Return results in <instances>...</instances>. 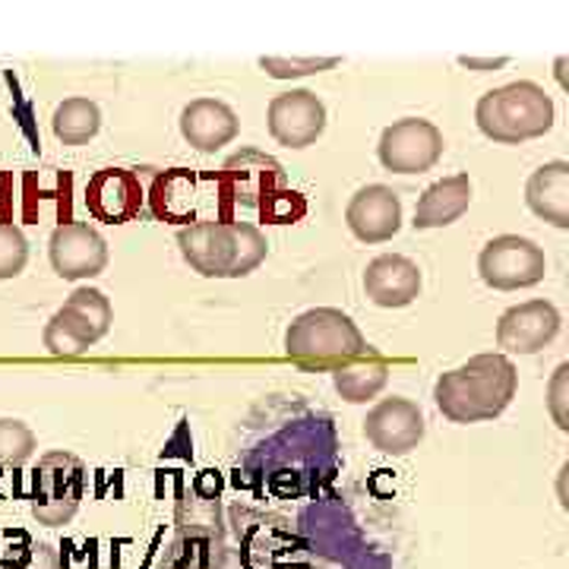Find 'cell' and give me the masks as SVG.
<instances>
[{
  "mask_svg": "<svg viewBox=\"0 0 569 569\" xmlns=\"http://www.w3.org/2000/svg\"><path fill=\"white\" fill-rule=\"evenodd\" d=\"M342 475L332 415L295 392L263 396L234 430V485L257 500H313Z\"/></svg>",
  "mask_w": 569,
  "mask_h": 569,
  "instance_id": "obj_1",
  "label": "cell"
},
{
  "mask_svg": "<svg viewBox=\"0 0 569 569\" xmlns=\"http://www.w3.org/2000/svg\"><path fill=\"white\" fill-rule=\"evenodd\" d=\"M301 569H399L392 516L358 488H329L298 512Z\"/></svg>",
  "mask_w": 569,
  "mask_h": 569,
  "instance_id": "obj_2",
  "label": "cell"
},
{
  "mask_svg": "<svg viewBox=\"0 0 569 569\" xmlns=\"http://www.w3.org/2000/svg\"><path fill=\"white\" fill-rule=\"evenodd\" d=\"M519 389V370L507 355H475L466 365L440 373L433 383V402L452 425L493 421L509 408Z\"/></svg>",
  "mask_w": 569,
  "mask_h": 569,
  "instance_id": "obj_3",
  "label": "cell"
},
{
  "mask_svg": "<svg viewBox=\"0 0 569 569\" xmlns=\"http://www.w3.org/2000/svg\"><path fill=\"white\" fill-rule=\"evenodd\" d=\"M219 569H301V541L282 512L231 503L222 512Z\"/></svg>",
  "mask_w": 569,
  "mask_h": 569,
  "instance_id": "obj_4",
  "label": "cell"
},
{
  "mask_svg": "<svg viewBox=\"0 0 569 569\" xmlns=\"http://www.w3.org/2000/svg\"><path fill=\"white\" fill-rule=\"evenodd\" d=\"M183 263L203 279H244L269 257L266 234L257 224L209 219L178 231Z\"/></svg>",
  "mask_w": 569,
  "mask_h": 569,
  "instance_id": "obj_5",
  "label": "cell"
},
{
  "mask_svg": "<svg viewBox=\"0 0 569 569\" xmlns=\"http://www.w3.org/2000/svg\"><path fill=\"white\" fill-rule=\"evenodd\" d=\"M370 351L358 323L336 307H313L284 329V355L301 370L332 373Z\"/></svg>",
  "mask_w": 569,
  "mask_h": 569,
  "instance_id": "obj_6",
  "label": "cell"
},
{
  "mask_svg": "<svg viewBox=\"0 0 569 569\" xmlns=\"http://www.w3.org/2000/svg\"><path fill=\"white\" fill-rule=\"evenodd\" d=\"M553 99L531 80L509 82L485 92L475 104L478 130L493 142L519 146L538 140L553 127Z\"/></svg>",
  "mask_w": 569,
  "mask_h": 569,
  "instance_id": "obj_7",
  "label": "cell"
},
{
  "mask_svg": "<svg viewBox=\"0 0 569 569\" xmlns=\"http://www.w3.org/2000/svg\"><path fill=\"white\" fill-rule=\"evenodd\" d=\"M222 541V497H206L187 488L178 497L174 531L156 569H219Z\"/></svg>",
  "mask_w": 569,
  "mask_h": 569,
  "instance_id": "obj_8",
  "label": "cell"
},
{
  "mask_svg": "<svg viewBox=\"0 0 569 569\" xmlns=\"http://www.w3.org/2000/svg\"><path fill=\"white\" fill-rule=\"evenodd\" d=\"M111 320H114L111 301L99 288H77L67 298V305L48 320L41 339L54 358H80L108 336Z\"/></svg>",
  "mask_w": 569,
  "mask_h": 569,
  "instance_id": "obj_9",
  "label": "cell"
},
{
  "mask_svg": "<svg viewBox=\"0 0 569 569\" xmlns=\"http://www.w3.org/2000/svg\"><path fill=\"white\" fill-rule=\"evenodd\" d=\"M86 493V466L73 452L54 449L44 452L32 471V516L41 526H67Z\"/></svg>",
  "mask_w": 569,
  "mask_h": 569,
  "instance_id": "obj_10",
  "label": "cell"
},
{
  "mask_svg": "<svg viewBox=\"0 0 569 569\" xmlns=\"http://www.w3.org/2000/svg\"><path fill=\"white\" fill-rule=\"evenodd\" d=\"M478 272L497 291H519L545 282L548 257L545 250L519 234H500L478 253Z\"/></svg>",
  "mask_w": 569,
  "mask_h": 569,
  "instance_id": "obj_11",
  "label": "cell"
},
{
  "mask_svg": "<svg viewBox=\"0 0 569 569\" xmlns=\"http://www.w3.org/2000/svg\"><path fill=\"white\" fill-rule=\"evenodd\" d=\"M443 149L447 140L437 123L425 118H402L383 130L377 156L392 174H425L443 159Z\"/></svg>",
  "mask_w": 569,
  "mask_h": 569,
  "instance_id": "obj_12",
  "label": "cell"
},
{
  "mask_svg": "<svg viewBox=\"0 0 569 569\" xmlns=\"http://www.w3.org/2000/svg\"><path fill=\"white\" fill-rule=\"evenodd\" d=\"M212 181L231 206H260L276 190H284V168L272 156L260 149H241L228 156L222 171L212 174Z\"/></svg>",
  "mask_w": 569,
  "mask_h": 569,
  "instance_id": "obj_13",
  "label": "cell"
},
{
  "mask_svg": "<svg viewBox=\"0 0 569 569\" xmlns=\"http://www.w3.org/2000/svg\"><path fill=\"white\" fill-rule=\"evenodd\" d=\"M425 411L406 396L383 399L367 411L365 437L383 456H408L425 440Z\"/></svg>",
  "mask_w": 569,
  "mask_h": 569,
  "instance_id": "obj_14",
  "label": "cell"
},
{
  "mask_svg": "<svg viewBox=\"0 0 569 569\" xmlns=\"http://www.w3.org/2000/svg\"><path fill=\"white\" fill-rule=\"evenodd\" d=\"M266 121H269L272 140L279 146H284V149H307V146H313L323 137L326 104L310 89L279 92L269 102Z\"/></svg>",
  "mask_w": 569,
  "mask_h": 569,
  "instance_id": "obj_15",
  "label": "cell"
},
{
  "mask_svg": "<svg viewBox=\"0 0 569 569\" xmlns=\"http://www.w3.org/2000/svg\"><path fill=\"white\" fill-rule=\"evenodd\" d=\"M48 257H51L54 272L67 282L96 279V276H102L104 266H108V244L92 224L63 222L51 234Z\"/></svg>",
  "mask_w": 569,
  "mask_h": 569,
  "instance_id": "obj_16",
  "label": "cell"
},
{
  "mask_svg": "<svg viewBox=\"0 0 569 569\" xmlns=\"http://www.w3.org/2000/svg\"><path fill=\"white\" fill-rule=\"evenodd\" d=\"M346 222L361 244H387L402 228V200L387 183H367L348 200Z\"/></svg>",
  "mask_w": 569,
  "mask_h": 569,
  "instance_id": "obj_17",
  "label": "cell"
},
{
  "mask_svg": "<svg viewBox=\"0 0 569 569\" xmlns=\"http://www.w3.org/2000/svg\"><path fill=\"white\" fill-rule=\"evenodd\" d=\"M146 190L137 171L130 168H102L86 183V209L99 222L127 224L140 216Z\"/></svg>",
  "mask_w": 569,
  "mask_h": 569,
  "instance_id": "obj_18",
  "label": "cell"
},
{
  "mask_svg": "<svg viewBox=\"0 0 569 569\" xmlns=\"http://www.w3.org/2000/svg\"><path fill=\"white\" fill-rule=\"evenodd\" d=\"M560 310L538 298L509 307L497 323V346L509 355H538L560 336Z\"/></svg>",
  "mask_w": 569,
  "mask_h": 569,
  "instance_id": "obj_19",
  "label": "cell"
},
{
  "mask_svg": "<svg viewBox=\"0 0 569 569\" xmlns=\"http://www.w3.org/2000/svg\"><path fill=\"white\" fill-rule=\"evenodd\" d=\"M365 295L377 307L399 310L421 295V269L402 253H383L365 269Z\"/></svg>",
  "mask_w": 569,
  "mask_h": 569,
  "instance_id": "obj_20",
  "label": "cell"
},
{
  "mask_svg": "<svg viewBox=\"0 0 569 569\" xmlns=\"http://www.w3.org/2000/svg\"><path fill=\"white\" fill-rule=\"evenodd\" d=\"M181 133L197 152H219L241 133V121L231 104L219 99H193L181 111Z\"/></svg>",
  "mask_w": 569,
  "mask_h": 569,
  "instance_id": "obj_21",
  "label": "cell"
},
{
  "mask_svg": "<svg viewBox=\"0 0 569 569\" xmlns=\"http://www.w3.org/2000/svg\"><path fill=\"white\" fill-rule=\"evenodd\" d=\"M197 171L190 168H168L152 178V190H149V209L159 222L174 224H193V206H197Z\"/></svg>",
  "mask_w": 569,
  "mask_h": 569,
  "instance_id": "obj_22",
  "label": "cell"
},
{
  "mask_svg": "<svg viewBox=\"0 0 569 569\" xmlns=\"http://www.w3.org/2000/svg\"><path fill=\"white\" fill-rule=\"evenodd\" d=\"M471 206V181L468 174H452L443 181L430 183L421 200L415 206V228L418 231H433V228H447L459 222Z\"/></svg>",
  "mask_w": 569,
  "mask_h": 569,
  "instance_id": "obj_23",
  "label": "cell"
},
{
  "mask_svg": "<svg viewBox=\"0 0 569 569\" xmlns=\"http://www.w3.org/2000/svg\"><path fill=\"white\" fill-rule=\"evenodd\" d=\"M529 209L553 228H569V164L563 159L541 164L526 183Z\"/></svg>",
  "mask_w": 569,
  "mask_h": 569,
  "instance_id": "obj_24",
  "label": "cell"
},
{
  "mask_svg": "<svg viewBox=\"0 0 569 569\" xmlns=\"http://www.w3.org/2000/svg\"><path fill=\"white\" fill-rule=\"evenodd\" d=\"M387 383L389 361H383L377 351H370L367 358H358L351 365L332 370V387L351 406H365L370 399H377L387 389Z\"/></svg>",
  "mask_w": 569,
  "mask_h": 569,
  "instance_id": "obj_25",
  "label": "cell"
},
{
  "mask_svg": "<svg viewBox=\"0 0 569 569\" xmlns=\"http://www.w3.org/2000/svg\"><path fill=\"white\" fill-rule=\"evenodd\" d=\"M51 127H54V137L63 146H86L89 140H96V133L102 130V111L92 99H80V96L63 99L54 108Z\"/></svg>",
  "mask_w": 569,
  "mask_h": 569,
  "instance_id": "obj_26",
  "label": "cell"
},
{
  "mask_svg": "<svg viewBox=\"0 0 569 569\" xmlns=\"http://www.w3.org/2000/svg\"><path fill=\"white\" fill-rule=\"evenodd\" d=\"M36 433L32 427L22 425L17 418H0V468L22 466L36 456Z\"/></svg>",
  "mask_w": 569,
  "mask_h": 569,
  "instance_id": "obj_27",
  "label": "cell"
},
{
  "mask_svg": "<svg viewBox=\"0 0 569 569\" xmlns=\"http://www.w3.org/2000/svg\"><path fill=\"white\" fill-rule=\"evenodd\" d=\"M0 569H63L61 553L51 548L48 541H32L20 535V545H10Z\"/></svg>",
  "mask_w": 569,
  "mask_h": 569,
  "instance_id": "obj_28",
  "label": "cell"
},
{
  "mask_svg": "<svg viewBox=\"0 0 569 569\" xmlns=\"http://www.w3.org/2000/svg\"><path fill=\"white\" fill-rule=\"evenodd\" d=\"M339 63L342 58H260V67L272 80H301V77L326 73Z\"/></svg>",
  "mask_w": 569,
  "mask_h": 569,
  "instance_id": "obj_29",
  "label": "cell"
},
{
  "mask_svg": "<svg viewBox=\"0 0 569 569\" xmlns=\"http://www.w3.org/2000/svg\"><path fill=\"white\" fill-rule=\"evenodd\" d=\"M257 209H260V219L266 224H295L307 216V200L298 190L284 187V190L269 193Z\"/></svg>",
  "mask_w": 569,
  "mask_h": 569,
  "instance_id": "obj_30",
  "label": "cell"
},
{
  "mask_svg": "<svg viewBox=\"0 0 569 569\" xmlns=\"http://www.w3.org/2000/svg\"><path fill=\"white\" fill-rule=\"evenodd\" d=\"M29 263V241L17 224L0 222V282L17 279Z\"/></svg>",
  "mask_w": 569,
  "mask_h": 569,
  "instance_id": "obj_31",
  "label": "cell"
},
{
  "mask_svg": "<svg viewBox=\"0 0 569 569\" xmlns=\"http://www.w3.org/2000/svg\"><path fill=\"white\" fill-rule=\"evenodd\" d=\"M567 377H569V365H560L557 367V373H553V380H550V415H553V421H557V427L560 430H567V408H563V402H567Z\"/></svg>",
  "mask_w": 569,
  "mask_h": 569,
  "instance_id": "obj_32",
  "label": "cell"
},
{
  "mask_svg": "<svg viewBox=\"0 0 569 569\" xmlns=\"http://www.w3.org/2000/svg\"><path fill=\"white\" fill-rule=\"evenodd\" d=\"M459 63L462 67H468V70H478V73H488V70H500V67H507L509 58H459Z\"/></svg>",
  "mask_w": 569,
  "mask_h": 569,
  "instance_id": "obj_33",
  "label": "cell"
}]
</instances>
